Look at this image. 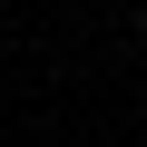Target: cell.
I'll use <instances>...</instances> for the list:
<instances>
[{
  "mask_svg": "<svg viewBox=\"0 0 147 147\" xmlns=\"http://www.w3.org/2000/svg\"><path fill=\"white\" fill-rule=\"evenodd\" d=\"M137 39H147V20H137Z\"/></svg>",
  "mask_w": 147,
  "mask_h": 147,
  "instance_id": "6da1fadb",
  "label": "cell"
}]
</instances>
